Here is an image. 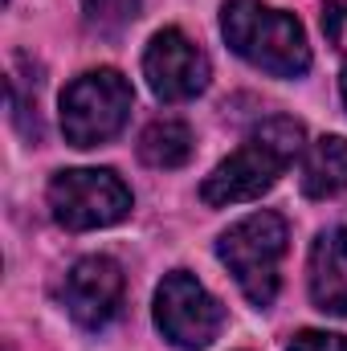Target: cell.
<instances>
[{
  "label": "cell",
  "instance_id": "4",
  "mask_svg": "<svg viewBox=\"0 0 347 351\" xmlns=\"http://www.w3.org/2000/svg\"><path fill=\"white\" fill-rule=\"evenodd\" d=\"M131 82L119 70H86L62 94V131L74 147H98L131 119Z\"/></svg>",
  "mask_w": 347,
  "mask_h": 351
},
{
  "label": "cell",
  "instance_id": "8",
  "mask_svg": "<svg viewBox=\"0 0 347 351\" xmlns=\"http://www.w3.org/2000/svg\"><path fill=\"white\" fill-rule=\"evenodd\" d=\"M123 290H127V278H123L119 262L94 254V258H82V262L70 265V274L62 282V302L74 315V323L98 331L119 315Z\"/></svg>",
  "mask_w": 347,
  "mask_h": 351
},
{
  "label": "cell",
  "instance_id": "6",
  "mask_svg": "<svg viewBox=\"0 0 347 351\" xmlns=\"http://www.w3.org/2000/svg\"><path fill=\"white\" fill-rule=\"evenodd\" d=\"M225 311L221 302L188 274V269H172L160 290H156V327L164 331V339L184 351L208 348L221 335Z\"/></svg>",
  "mask_w": 347,
  "mask_h": 351
},
{
  "label": "cell",
  "instance_id": "9",
  "mask_svg": "<svg viewBox=\"0 0 347 351\" xmlns=\"http://www.w3.org/2000/svg\"><path fill=\"white\" fill-rule=\"evenodd\" d=\"M311 302L323 315H347V229H327L311 245Z\"/></svg>",
  "mask_w": 347,
  "mask_h": 351
},
{
  "label": "cell",
  "instance_id": "12",
  "mask_svg": "<svg viewBox=\"0 0 347 351\" xmlns=\"http://www.w3.org/2000/svg\"><path fill=\"white\" fill-rule=\"evenodd\" d=\"M139 4H143V0H82L86 21L94 25V29H102V33L127 29V25L139 16Z\"/></svg>",
  "mask_w": 347,
  "mask_h": 351
},
{
  "label": "cell",
  "instance_id": "5",
  "mask_svg": "<svg viewBox=\"0 0 347 351\" xmlns=\"http://www.w3.org/2000/svg\"><path fill=\"white\" fill-rule=\"evenodd\" d=\"M49 213L62 229L86 233L119 225L131 213V188L106 168H74L49 180Z\"/></svg>",
  "mask_w": 347,
  "mask_h": 351
},
{
  "label": "cell",
  "instance_id": "14",
  "mask_svg": "<svg viewBox=\"0 0 347 351\" xmlns=\"http://www.w3.org/2000/svg\"><path fill=\"white\" fill-rule=\"evenodd\" d=\"M339 90H344V106H347V66H344V74H339Z\"/></svg>",
  "mask_w": 347,
  "mask_h": 351
},
{
  "label": "cell",
  "instance_id": "2",
  "mask_svg": "<svg viewBox=\"0 0 347 351\" xmlns=\"http://www.w3.org/2000/svg\"><path fill=\"white\" fill-rule=\"evenodd\" d=\"M221 33L237 58H246L250 66H258L274 78H302L311 70L307 33L282 8H270L261 0H225Z\"/></svg>",
  "mask_w": 347,
  "mask_h": 351
},
{
  "label": "cell",
  "instance_id": "3",
  "mask_svg": "<svg viewBox=\"0 0 347 351\" xmlns=\"http://www.w3.org/2000/svg\"><path fill=\"white\" fill-rule=\"evenodd\" d=\"M286 241L290 233L278 213H250L217 241V258L254 306H270L278 298V265L286 258Z\"/></svg>",
  "mask_w": 347,
  "mask_h": 351
},
{
  "label": "cell",
  "instance_id": "11",
  "mask_svg": "<svg viewBox=\"0 0 347 351\" xmlns=\"http://www.w3.org/2000/svg\"><path fill=\"white\" fill-rule=\"evenodd\" d=\"M192 156V131L176 119H156L139 135V160L152 168H180Z\"/></svg>",
  "mask_w": 347,
  "mask_h": 351
},
{
  "label": "cell",
  "instance_id": "13",
  "mask_svg": "<svg viewBox=\"0 0 347 351\" xmlns=\"http://www.w3.org/2000/svg\"><path fill=\"white\" fill-rule=\"evenodd\" d=\"M286 351H347V339L331 331H298Z\"/></svg>",
  "mask_w": 347,
  "mask_h": 351
},
{
  "label": "cell",
  "instance_id": "10",
  "mask_svg": "<svg viewBox=\"0 0 347 351\" xmlns=\"http://www.w3.org/2000/svg\"><path fill=\"white\" fill-rule=\"evenodd\" d=\"M298 184L311 200H331L347 192V139L339 135H323L302 152V168Z\"/></svg>",
  "mask_w": 347,
  "mask_h": 351
},
{
  "label": "cell",
  "instance_id": "7",
  "mask_svg": "<svg viewBox=\"0 0 347 351\" xmlns=\"http://www.w3.org/2000/svg\"><path fill=\"white\" fill-rule=\"evenodd\" d=\"M143 78L156 98L188 102L208 86V58L180 29H160L143 53Z\"/></svg>",
  "mask_w": 347,
  "mask_h": 351
},
{
  "label": "cell",
  "instance_id": "1",
  "mask_svg": "<svg viewBox=\"0 0 347 351\" xmlns=\"http://www.w3.org/2000/svg\"><path fill=\"white\" fill-rule=\"evenodd\" d=\"M302 123L294 119H265L261 127L250 131V139L221 160L200 184V200L204 204H241V200H258L261 192H270L278 184V176L294 164V156L302 152Z\"/></svg>",
  "mask_w": 347,
  "mask_h": 351
}]
</instances>
